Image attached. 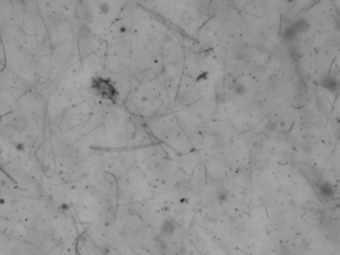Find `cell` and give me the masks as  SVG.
<instances>
[{
    "label": "cell",
    "mask_w": 340,
    "mask_h": 255,
    "mask_svg": "<svg viewBox=\"0 0 340 255\" xmlns=\"http://www.w3.org/2000/svg\"><path fill=\"white\" fill-rule=\"evenodd\" d=\"M320 85L322 88L329 90L331 92H334V91L338 90L340 88V82L337 79L331 75H326L321 79L320 81Z\"/></svg>",
    "instance_id": "6da1fadb"
}]
</instances>
